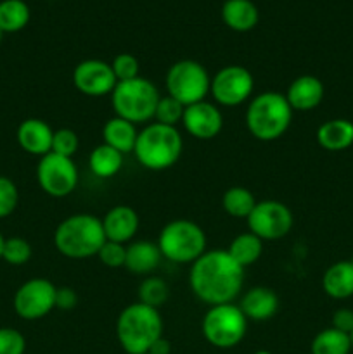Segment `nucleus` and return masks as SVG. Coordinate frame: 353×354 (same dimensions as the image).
I'll return each mask as SVG.
<instances>
[{"label":"nucleus","mask_w":353,"mask_h":354,"mask_svg":"<svg viewBox=\"0 0 353 354\" xmlns=\"http://www.w3.org/2000/svg\"><path fill=\"white\" fill-rule=\"evenodd\" d=\"M52 137H54V130L51 124L38 118H28L21 121L16 131L19 147L28 154L38 156V158H44L52 151Z\"/></svg>","instance_id":"obj_17"},{"label":"nucleus","mask_w":353,"mask_h":354,"mask_svg":"<svg viewBox=\"0 0 353 354\" xmlns=\"http://www.w3.org/2000/svg\"><path fill=\"white\" fill-rule=\"evenodd\" d=\"M332 328L339 332H345V334H352L353 330V310L350 308H339L332 315Z\"/></svg>","instance_id":"obj_39"},{"label":"nucleus","mask_w":353,"mask_h":354,"mask_svg":"<svg viewBox=\"0 0 353 354\" xmlns=\"http://www.w3.org/2000/svg\"><path fill=\"white\" fill-rule=\"evenodd\" d=\"M221 19L230 30L246 33L260 21V10L251 0H225L221 6Z\"/></svg>","instance_id":"obj_23"},{"label":"nucleus","mask_w":353,"mask_h":354,"mask_svg":"<svg viewBox=\"0 0 353 354\" xmlns=\"http://www.w3.org/2000/svg\"><path fill=\"white\" fill-rule=\"evenodd\" d=\"M189 286L208 306L234 303L244 286V268L225 251H206L190 265Z\"/></svg>","instance_id":"obj_1"},{"label":"nucleus","mask_w":353,"mask_h":354,"mask_svg":"<svg viewBox=\"0 0 353 354\" xmlns=\"http://www.w3.org/2000/svg\"><path fill=\"white\" fill-rule=\"evenodd\" d=\"M246 221H248L249 232L262 241H280L289 235L294 218L286 204L266 199L256 203L255 209L251 211Z\"/></svg>","instance_id":"obj_12"},{"label":"nucleus","mask_w":353,"mask_h":354,"mask_svg":"<svg viewBox=\"0 0 353 354\" xmlns=\"http://www.w3.org/2000/svg\"><path fill=\"white\" fill-rule=\"evenodd\" d=\"M80 147V137L75 130L71 128H59L54 130V137H52V151L54 154L62 156V158L73 159Z\"/></svg>","instance_id":"obj_33"},{"label":"nucleus","mask_w":353,"mask_h":354,"mask_svg":"<svg viewBox=\"0 0 353 354\" xmlns=\"http://www.w3.org/2000/svg\"><path fill=\"white\" fill-rule=\"evenodd\" d=\"M31 245L26 239L23 237H9L3 242L2 249V259L7 265L12 266H23L31 259Z\"/></svg>","instance_id":"obj_31"},{"label":"nucleus","mask_w":353,"mask_h":354,"mask_svg":"<svg viewBox=\"0 0 353 354\" xmlns=\"http://www.w3.org/2000/svg\"><path fill=\"white\" fill-rule=\"evenodd\" d=\"M293 113L286 95L280 92H263L253 97L246 109V128L260 142H273L291 127Z\"/></svg>","instance_id":"obj_5"},{"label":"nucleus","mask_w":353,"mask_h":354,"mask_svg":"<svg viewBox=\"0 0 353 354\" xmlns=\"http://www.w3.org/2000/svg\"><path fill=\"white\" fill-rule=\"evenodd\" d=\"M2 38H3V31L0 30V41H2Z\"/></svg>","instance_id":"obj_44"},{"label":"nucleus","mask_w":353,"mask_h":354,"mask_svg":"<svg viewBox=\"0 0 353 354\" xmlns=\"http://www.w3.org/2000/svg\"><path fill=\"white\" fill-rule=\"evenodd\" d=\"M30 7L24 0H2L0 2V30L16 33L30 23Z\"/></svg>","instance_id":"obj_27"},{"label":"nucleus","mask_w":353,"mask_h":354,"mask_svg":"<svg viewBox=\"0 0 353 354\" xmlns=\"http://www.w3.org/2000/svg\"><path fill=\"white\" fill-rule=\"evenodd\" d=\"M97 258L107 268H121L125 266V259H127V245L106 241L100 251L97 252Z\"/></svg>","instance_id":"obj_35"},{"label":"nucleus","mask_w":353,"mask_h":354,"mask_svg":"<svg viewBox=\"0 0 353 354\" xmlns=\"http://www.w3.org/2000/svg\"><path fill=\"white\" fill-rule=\"evenodd\" d=\"M137 135L138 130L134 123L123 120V118L113 116L102 127V144L116 149L123 156L130 154V152H134Z\"/></svg>","instance_id":"obj_24"},{"label":"nucleus","mask_w":353,"mask_h":354,"mask_svg":"<svg viewBox=\"0 0 353 354\" xmlns=\"http://www.w3.org/2000/svg\"><path fill=\"white\" fill-rule=\"evenodd\" d=\"M73 85L87 97H102L114 90L118 80L109 62L100 59H87L73 69Z\"/></svg>","instance_id":"obj_14"},{"label":"nucleus","mask_w":353,"mask_h":354,"mask_svg":"<svg viewBox=\"0 0 353 354\" xmlns=\"http://www.w3.org/2000/svg\"><path fill=\"white\" fill-rule=\"evenodd\" d=\"M182 124L190 137L197 140H213L224 128V116L217 104L201 100L183 109Z\"/></svg>","instance_id":"obj_15"},{"label":"nucleus","mask_w":353,"mask_h":354,"mask_svg":"<svg viewBox=\"0 0 353 354\" xmlns=\"http://www.w3.org/2000/svg\"><path fill=\"white\" fill-rule=\"evenodd\" d=\"M227 252L246 270L262 258L263 241L256 237L255 234H251V232L239 234L237 237L232 239V242L227 248Z\"/></svg>","instance_id":"obj_26"},{"label":"nucleus","mask_w":353,"mask_h":354,"mask_svg":"<svg viewBox=\"0 0 353 354\" xmlns=\"http://www.w3.org/2000/svg\"><path fill=\"white\" fill-rule=\"evenodd\" d=\"M183 151V138L176 127L149 123L137 135L134 154L138 165L151 171H163L176 165Z\"/></svg>","instance_id":"obj_4"},{"label":"nucleus","mask_w":353,"mask_h":354,"mask_svg":"<svg viewBox=\"0 0 353 354\" xmlns=\"http://www.w3.org/2000/svg\"><path fill=\"white\" fill-rule=\"evenodd\" d=\"M183 109H185V106H182L179 100L170 95H163L156 106L154 121L166 124V127H176V123H182Z\"/></svg>","instance_id":"obj_32"},{"label":"nucleus","mask_w":353,"mask_h":354,"mask_svg":"<svg viewBox=\"0 0 353 354\" xmlns=\"http://www.w3.org/2000/svg\"><path fill=\"white\" fill-rule=\"evenodd\" d=\"M248 318L234 303L210 306L201 324V332L208 344L218 349L235 348L248 332Z\"/></svg>","instance_id":"obj_8"},{"label":"nucleus","mask_w":353,"mask_h":354,"mask_svg":"<svg viewBox=\"0 0 353 354\" xmlns=\"http://www.w3.org/2000/svg\"><path fill=\"white\" fill-rule=\"evenodd\" d=\"M37 182L47 196L61 199L75 192L78 185V168L69 158L48 152L37 166Z\"/></svg>","instance_id":"obj_11"},{"label":"nucleus","mask_w":353,"mask_h":354,"mask_svg":"<svg viewBox=\"0 0 353 354\" xmlns=\"http://www.w3.org/2000/svg\"><path fill=\"white\" fill-rule=\"evenodd\" d=\"M161 259V251L156 242L135 241L127 245L125 268L134 275H149L158 268Z\"/></svg>","instance_id":"obj_20"},{"label":"nucleus","mask_w":353,"mask_h":354,"mask_svg":"<svg viewBox=\"0 0 353 354\" xmlns=\"http://www.w3.org/2000/svg\"><path fill=\"white\" fill-rule=\"evenodd\" d=\"M78 304V294L71 287H57L55 290V308L62 311L73 310Z\"/></svg>","instance_id":"obj_38"},{"label":"nucleus","mask_w":353,"mask_h":354,"mask_svg":"<svg viewBox=\"0 0 353 354\" xmlns=\"http://www.w3.org/2000/svg\"><path fill=\"white\" fill-rule=\"evenodd\" d=\"M324 83L314 75H301L291 82L289 88L284 93L291 109L308 113L318 107L324 99Z\"/></svg>","instance_id":"obj_18"},{"label":"nucleus","mask_w":353,"mask_h":354,"mask_svg":"<svg viewBox=\"0 0 353 354\" xmlns=\"http://www.w3.org/2000/svg\"><path fill=\"white\" fill-rule=\"evenodd\" d=\"M100 220H102L106 241L120 242V244L130 242L137 234L138 223H141L137 211L134 207L127 206V204L113 206Z\"/></svg>","instance_id":"obj_16"},{"label":"nucleus","mask_w":353,"mask_h":354,"mask_svg":"<svg viewBox=\"0 0 353 354\" xmlns=\"http://www.w3.org/2000/svg\"><path fill=\"white\" fill-rule=\"evenodd\" d=\"M3 242H6V239H3V235L0 234V259H2V249H3Z\"/></svg>","instance_id":"obj_41"},{"label":"nucleus","mask_w":353,"mask_h":354,"mask_svg":"<svg viewBox=\"0 0 353 354\" xmlns=\"http://www.w3.org/2000/svg\"><path fill=\"white\" fill-rule=\"evenodd\" d=\"M89 168L99 178H113L123 168V154L106 144H100L90 152Z\"/></svg>","instance_id":"obj_25"},{"label":"nucleus","mask_w":353,"mask_h":354,"mask_svg":"<svg viewBox=\"0 0 353 354\" xmlns=\"http://www.w3.org/2000/svg\"><path fill=\"white\" fill-rule=\"evenodd\" d=\"M350 342H352V351H353V330H352V334H350Z\"/></svg>","instance_id":"obj_43"},{"label":"nucleus","mask_w":353,"mask_h":354,"mask_svg":"<svg viewBox=\"0 0 353 354\" xmlns=\"http://www.w3.org/2000/svg\"><path fill=\"white\" fill-rule=\"evenodd\" d=\"M172 353V344H170L168 339L159 337L154 344L149 349V354H170Z\"/></svg>","instance_id":"obj_40"},{"label":"nucleus","mask_w":353,"mask_h":354,"mask_svg":"<svg viewBox=\"0 0 353 354\" xmlns=\"http://www.w3.org/2000/svg\"><path fill=\"white\" fill-rule=\"evenodd\" d=\"M111 68H113L114 76H116L118 82H125V80L137 78L138 75V61L135 55L123 52V54H118L116 57L111 62Z\"/></svg>","instance_id":"obj_36"},{"label":"nucleus","mask_w":353,"mask_h":354,"mask_svg":"<svg viewBox=\"0 0 353 354\" xmlns=\"http://www.w3.org/2000/svg\"><path fill=\"white\" fill-rule=\"evenodd\" d=\"M26 339L19 330L0 327V354H24Z\"/></svg>","instance_id":"obj_37"},{"label":"nucleus","mask_w":353,"mask_h":354,"mask_svg":"<svg viewBox=\"0 0 353 354\" xmlns=\"http://www.w3.org/2000/svg\"><path fill=\"white\" fill-rule=\"evenodd\" d=\"M19 203L17 187L9 176L0 175V218H7L16 211Z\"/></svg>","instance_id":"obj_34"},{"label":"nucleus","mask_w":353,"mask_h":354,"mask_svg":"<svg viewBox=\"0 0 353 354\" xmlns=\"http://www.w3.org/2000/svg\"><path fill=\"white\" fill-rule=\"evenodd\" d=\"M237 306L248 320L266 322L279 311V297L270 287L255 286L242 294Z\"/></svg>","instance_id":"obj_19"},{"label":"nucleus","mask_w":353,"mask_h":354,"mask_svg":"<svg viewBox=\"0 0 353 354\" xmlns=\"http://www.w3.org/2000/svg\"><path fill=\"white\" fill-rule=\"evenodd\" d=\"M256 203L253 192L246 187H230L225 190L224 197H221V206H224L225 213L232 218H246L251 214L255 209Z\"/></svg>","instance_id":"obj_29"},{"label":"nucleus","mask_w":353,"mask_h":354,"mask_svg":"<svg viewBox=\"0 0 353 354\" xmlns=\"http://www.w3.org/2000/svg\"><path fill=\"white\" fill-rule=\"evenodd\" d=\"M168 283L159 277H145L138 286V303L147 304L156 310H159L168 301Z\"/></svg>","instance_id":"obj_30"},{"label":"nucleus","mask_w":353,"mask_h":354,"mask_svg":"<svg viewBox=\"0 0 353 354\" xmlns=\"http://www.w3.org/2000/svg\"><path fill=\"white\" fill-rule=\"evenodd\" d=\"M161 256L176 265H192L206 252V234L192 220L179 218L161 228L158 237Z\"/></svg>","instance_id":"obj_7"},{"label":"nucleus","mask_w":353,"mask_h":354,"mask_svg":"<svg viewBox=\"0 0 353 354\" xmlns=\"http://www.w3.org/2000/svg\"><path fill=\"white\" fill-rule=\"evenodd\" d=\"M317 142L325 151H346L353 145V123L345 118L324 121L317 130Z\"/></svg>","instance_id":"obj_22"},{"label":"nucleus","mask_w":353,"mask_h":354,"mask_svg":"<svg viewBox=\"0 0 353 354\" xmlns=\"http://www.w3.org/2000/svg\"><path fill=\"white\" fill-rule=\"evenodd\" d=\"M106 242L102 220L89 213L71 214L57 225L54 245L64 258L87 259L97 256Z\"/></svg>","instance_id":"obj_2"},{"label":"nucleus","mask_w":353,"mask_h":354,"mask_svg":"<svg viewBox=\"0 0 353 354\" xmlns=\"http://www.w3.org/2000/svg\"><path fill=\"white\" fill-rule=\"evenodd\" d=\"M145 354H149V353H145Z\"/></svg>","instance_id":"obj_45"},{"label":"nucleus","mask_w":353,"mask_h":354,"mask_svg":"<svg viewBox=\"0 0 353 354\" xmlns=\"http://www.w3.org/2000/svg\"><path fill=\"white\" fill-rule=\"evenodd\" d=\"M55 290L57 287L47 279L28 280L14 294V311L23 320H40L55 308Z\"/></svg>","instance_id":"obj_13"},{"label":"nucleus","mask_w":353,"mask_h":354,"mask_svg":"<svg viewBox=\"0 0 353 354\" xmlns=\"http://www.w3.org/2000/svg\"><path fill=\"white\" fill-rule=\"evenodd\" d=\"M210 85L211 76L208 69L192 59L176 61L166 73V95L173 97L185 107L206 100Z\"/></svg>","instance_id":"obj_9"},{"label":"nucleus","mask_w":353,"mask_h":354,"mask_svg":"<svg viewBox=\"0 0 353 354\" xmlns=\"http://www.w3.org/2000/svg\"><path fill=\"white\" fill-rule=\"evenodd\" d=\"M311 354H350L352 342L350 335L329 327L318 332L310 344Z\"/></svg>","instance_id":"obj_28"},{"label":"nucleus","mask_w":353,"mask_h":354,"mask_svg":"<svg viewBox=\"0 0 353 354\" xmlns=\"http://www.w3.org/2000/svg\"><path fill=\"white\" fill-rule=\"evenodd\" d=\"M255 354H272V353L266 351V349H260V351H256Z\"/></svg>","instance_id":"obj_42"},{"label":"nucleus","mask_w":353,"mask_h":354,"mask_svg":"<svg viewBox=\"0 0 353 354\" xmlns=\"http://www.w3.org/2000/svg\"><path fill=\"white\" fill-rule=\"evenodd\" d=\"M163 337L159 310L142 303L128 304L116 320V339L127 354H145Z\"/></svg>","instance_id":"obj_3"},{"label":"nucleus","mask_w":353,"mask_h":354,"mask_svg":"<svg viewBox=\"0 0 353 354\" xmlns=\"http://www.w3.org/2000/svg\"><path fill=\"white\" fill-rule=\"evenodd\" d=\"M253 90H255V80L244 66H224L218 69L217 75L211 76L210 93L218 106H241L251 97Z\"/></svg>","instance_id":"obj_10"},{"label":"nucleus","mask_w":353,"mask_h":354,"mask_svg":"<svg viewBox=\"0 0 353 354\" xmlns=\"http://www.w3.org/2000/svg\"><path fill=\"white\" fill-rule=\"evenodd\" d=\"M322 289L332 299H348L353 296V261H336L322 275Z\"/></svg>","instance_id":"obj_21"},{"label":"nucleus","mask_w":353,"mask_h":354,"mask_svg":"<svg viewBox=\"0 0 353 354\" xmlns=\"http://www.w3.org/2000/svg\"><path fill=\"white\" fill-rule=\"evenodd\" d=\"M159 99L161 95H159L158 86L151 80L142 78V76L118 82L111 92V106H113L114 116L123 118L134 124L154 120Z\"/></svg>","instance_id":"obj_6"}]
</instances>
